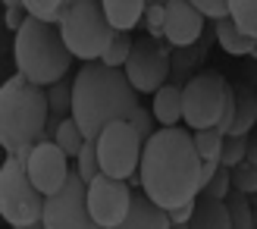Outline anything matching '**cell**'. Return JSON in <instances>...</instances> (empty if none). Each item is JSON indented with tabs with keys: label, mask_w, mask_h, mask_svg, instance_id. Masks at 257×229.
Listing matches in <instances>:
<instances>
[{
	"label": "cell",
	"mask_w": 257,
	"mask_h": 229,
	"mask_svg": "<svg viewBox=\"0 0 257 229\" xmlns=\"http://www.w3.org/2000/svg\"><path fill=\"white\" fill-rule=\"evenodd\" d=\"M201 163L195 135L179 123L163 126L141 148V188L163 207L195 201L201 195Z\"/></svg>",
	"instance_id": "1"
},
{
	"label": "cell",
	"mask_w": 257,
	"mask_h": 229,
	"mask_svg": "<svg viewBox=\"0 0 257 229\" xmlns=\"http://www.w3.org/2000/svg\"><path fill=\"white\" fill-rule=\"evenodd\" d=\"M138 88L125 66H110L104 60H88L72 82V117L88 138H97L113 120H132L138 104Z\"/></svg>",
	"instance_id": "2"
},
{
	"label": "cell",
	"mask_w": 257,
	"mask_h": 229,
	"mask_svg": "<svg viewBox=\"0 0 257 229\" xmlns=\"http://www.w3.org/2000/svg\"><path fill=\"white\" fill-rule=\"evenodd\" d=\"M50 97L29 75L16 72L0 88V142L10 154L29 160L32 145H38L47 132Z\"/></svg>",
	"instance_id": "3"
},
{
	"label": "cell",
	"mask_w": 257,
	"mask_h": 229,
	"mask_svg": "<svg viewBox=\"0 0 257 229\" xmlns=\"http://www.w3.org/2000/svg\"><path fill=\"white\" fill-rule=\"evenodd\" d=\"M13 57L22 75H29L38 85H54L66 75L69 63H72V50L66 44L60 29H54V22L38 19V16H25V22L16 29L13 38Z\"/></svg>",
	"instance_id": "4"
},
{
	"label": "cell",
	"mask_w": 257,
	"mask_h": 229,
	"mask_svg": "<svg viewBox=\"0 0 257 229\" xmlns=\"http://www.w3.org/2000/svg\"><path fill=\"white\" fill-rule=\"evenodd\" d=\"M60 32L79 60H100L116 29L104 10V0H75L63 10Z\"/></svg>",
	"instance_id": "5"
},
{
	"label": "cell",
	"mask_w": 257,
	"mask_h": 229,
	"mask_svg": "<svg viewBox=\"0 0 257 229\" xmlns=\"http://www.w3.org/2000/svg\"><path fill=\"white\" fill-rule=\"evenodd\" d=\"M44 192L29 176L25 160L10 154L0 170V210L13 226H35L44 220Z\"/></svg>",
	"instance_id": "6"
},
{
	"label": "cell",
	"mask_w": 257,
	"mask_h": 229,
	"mask_svg": "<svg viewBox=\"0 0 257 229\" xmlns=\"http://www.w3.org/2000/svg\"><path fill=\"white\" fill-rule=\"evenodd\" d=\"M141 142L145 138L138 135L132 120H113L110 126H104V132L97 135L100 170L119 179L135 176V167L141 163Z\"/></svg>",
	"instance_id": "7"
},
{
	"label": "cell",
	"mask_w": 257,
	"mask_h": 229,
	"mask_svg": "<svg viewBox=\"0 0 257 229\" xmlns=\"http://www.w3.org/2000/svg\"><path fill=\"white\" fill-rule=\"evenodd\" d=\"M47 229H85L91 226V210H88V179L72 170L54 195L44 198V220Z\"/></svg>",
	"instance_id": "8"
},
{
	"label": "cell",
	"mask_w": 257,
	"mask_h": 229,
	"mask_svg": "<svg viewBox=\"0 0 257 229\" xmlns=\"http://www.w3.org/2000/svg\"><path fill=\"white\" fill-rule=\"evenodd\" d=\"M223 94H226V79L213 69H204L191 75V82L182 88V120L191 129L216 126L223 110Z\"/></svg>",
	"instance_id": "9"
},
{
	"label": "cell",
	"mask_w": 257,
	"mask_h": 229,
	"mask_svg": "<svg viewBox=\"0 0 257 229\" xmlns=\"http://www.w3.org/2000/svg\"><path fill=\"white\" fill-rule=\"evenodd\" d=\"M166 44L157 35H141L132 47V54H128L125 72L141 94L157 91L160 85H166V75H170V50H166Z\"/></svg>",
	"instance_id": "10"
},
{
	"label": "cell",
	"mask_w": 257,
	"mask_h": 229,
	"mask_svg": "<svg viewBox=\"0 0 257 229\" xmlns=\"http://www.w3.org/2000/svg\"><path fill=\"white\" fill-rule=\"evenodd\" d=\"M128 207H132V188L125 185V179L110 173H97L88 182V210H91L94 226H122Z\"/></svg>",
	"instance_id": "11"
},
{
	"label": "cell",
	"mask_w": 257,
	"mask_h": 229,
	"mask_svg": "<svg viewBox=\"0 0 257 229\" xmlns=\"http://www.w3.org/2000/svg\"><path fill=\"white\" fill-rule=\"evenodd\" d=\"M25 167H29V176L44 195H54L72 173L69 170V154L60 148L57 138H41L38 145H32Z\"/></svg>",
	"instance_id": "12"
},
{
	"label": "cell",
	"mask_w": 257,
	"mask_h": 229,
	"mask_svg": "<svg viewBox=\"0 0 257 229\" xmlns=\"http://www.w3.org/2000/svg\"><path fill=\"white\" fill-rule=\"evenodd\" d=\"M204 32V10H198L191 0H166V22H163V38L176 47L198 44Z\"/></svg>",
	"instance_id": "13"
},
{
	"label": "cell",
	"mask_w": 257,
	"mask_h": 229,
	"mask_svg": "<svg viewBox=\"0 0 257 229\" xmlns=\"http://www.w3.org/2000/svg\"><path fill=\"white\" fill-rule=\"evenodd\" d=\"M170 207L154 201L148 192H132V207H128L122 226L125 229H163L170 226Z\"/></svg>",
	"instance_id": "14"
},
{
	"label": "cell",
	"mask_w": 257,
	"mask_h": 229,
	"mask_svg": "<svg viewBox=\"0 0 257 229\" xmlns=\"http://www.w3.org/2000/svg\"><path fill=\"white\" fill-rule=\"evenodd\" d=\"M216 41H220V47L226 54H232V57H245L257 47V38L248 35L245 29H238V22L232 16L216 19Z\"/></svg>",
	"instance_id": "15"
},
{
	"label": "cell",
	"mask_w": 257,
	"mask_h": 229,
	"mask_svg": "<svg viewBox=\"0 0 257 229\" xmlns=\"http://www.w3.org/2000/svg\"><path fill=\"white\" fill-rule=\"evenodd\" d=\"M154 117L160 126H176L182 120V88L179 85H160L154 91Z\"/></svg>",
	"instance_id": "16"
},
{
	"label": "cell",
	"mask_w": 257,
	"mask_h": 229,
	"mask_svg": "<svg viewBox=\"0 0 257 229\" xmlns=\"http://www.w3.org/2000/svg\"><path fill=\"white\" fill-rule=\"evenodd\" d=\"M191 226H204V229H213V226H232V217H229V207H226V198H207L204 195L198 204H195V213H191Z\"/></svg>",
	"instance_id": "17"
},
{
	"label": "cell",
	"mask_w": 257,
	"mask_h": 229,
	"mask_svg": "<svg viewBox=\"0 0 257 229\" xmlns=\"http://www.w3.org/2000/svg\"><path fill=\"white\" fill-rule=\"evenodd\" d=\"M104 10H107V16L113 22V29L132 32L141 22V16H145L148 0H104Z\"/></svg>",
	"instance_id": "18"
},
{
	"label": "cell",
	"mask_w": 257,
	"mask_h": 229,
	"mask_svg": "<svg viewBox=\"0 0 257 229\" xmlns=\"http://www.w3.org/2000/svg\"><path fill=\"white\" fill-rule=\"evenodd\" d=\"M238 107H235V123H232V135H248L251 126H257V94L251 85H238Z\"/></svg>",
	"instance_id": "19"
},
{
	"label": "cell",
	"mask_w": 257,
	"mask_h": 229,
	"mask_svg": "<svg viewBox=\"0 0 257 229\" xmlns=\"http://www.w3.org/2000/svg\"><path fill=\"white\" fill-rule=\"evenodd\" d=\"M50 138H57V142H60V148L66 151L69 157H79V151H82V145H85V138H88V135L82 132L79 120H75L72 113H69V117H63V120H60L57 132L50 135Z\"/></svg>",
	"instance_id": "20"
},
{
	"label": "cell",
	"mask_w": 257,
	"mask_h": 229,
	"mask_svg": "<svg viewBox=\"0 0 257 229\" xmlns=\"http://www.w3.org/2000/svg\"><path fill=\"white\" fill-rule=\"evenodd\" d=\"M226 207H229V217H232V226L235 229H251L254 226V201L248 198V192H241V188H235V192L226 195Z\"/></svg>",
	"instance_id": "21"
},
{
	"label": "cell",
	"mask_w": 257,
	"mask_h": 229,
	"mask_svg": "<svg viewBox=\"0 0 257 229\" xmlns=\"http://www.w3.org/2000/svg\"><path fill=\"white\" fill-rule=\"evenodd\" d=\"M132 47H135V38L128 35V32H122V29H116L100 60H104V63H110V66H125L128 54H132Z\"/></svg>",
	"instance_id": "22"
},
{
	"label": "cell",
	"mask_w": 257,
	"mask_h": 229,
	"mask_svg": "<svg viewBox=\"0 0 257 229\" xmlns=\"http://www.w3.org/2000/svg\"><path fill=\"white\" fill-rule=\"evenodd\" d=\"M229 16L238 22V29L257 38V0H229Z\"/></svg>",
	"instance_id": "23"
},
{
	"label": "cell",
	"mask_w": 257,
	"mask_h": 229,
	"mask_svg": "<svg viewBox=\"0 0 257 229\" xmlns=\"http://www.w3.org/2000/svg\"><path fill=\"white\" fill-rule=\"evenodd\" d=\"M245 157H248V138L226 132L223 135V148H220V160L226 163V167H238Z\"/></svg>",
	"instance_id": "24"
},
{
	"label": "cell",
	"mask_w": 257,
	"mask_h": 229,
	"mask_svg": "<svg viewBox=\"0 0 257 229\" xmlns=\"http://www.w3.org/2000/svg\"><path fill=\"white\" fill-rule=\"evenodd\" d=\"M75 160H79L75 170H79L88 182H91L97 173H104V170H100V157H97V138H85V145H82V151H79Z\"/></svg>",
	"instance_id": "25"
},
{
	"label": "cell",
	"mask_w": 257,
	"mask_h": 229,
	"mask_svg": "<svg viewBox=\"0 0 257 229\" xmlns=\"http://www.w3.org/2000/svg\"><path fill=\"white\" fill-rule=\"evenodd\" d=\"M195 145L201 151V157H220L223 148V132L216 126H204V129H195Z\"/></svg>",
	"instance_id": "26"
},
{
	"label": "cell",
	"mask_w": 257,
	"mask_h": 229,
	"mask_svg": "<svg viewBox=\"0 0 257 229\" xmlns=\"http://www.w3.org/2000/svg\"><path fill=\"white\" fill-rule=\"evenodd\" d=\"M50 113L54 117H66V113H72V85H63V82H54L50 85Z\"/></svg>",
	"instance_id": "27"
},
{
	"label": "cell",
	"mask_w": 257,
	"mask_h": 229,
	"mask_svg": "<svg viewBox=\"0 0 257 229\" xmlns=\"http://www.w3.org/2000/svg\"><path fill=\"white\" fill-rule=\"evenodd\" d=\"M25 10L38 19H47V22H60L63 19V4L66 0H22Z\"/></svg>",
	"instance_id": "28"
},
{
	"label": "cell",
	"mask_w": 257,
	"mask_h": 229,
	"mask_svg": "<svg viewBox=\"0 0 257 229\" xmlns=\"http://www.w3.org/2000/svg\"><path fill=\"white\" fill-rule=\"evenodd\" d=\"M229 192H232V167H226V163H223V167L213 173V179L201 188V195H207V198H226Z\"/></svg>",
	"instance_id": "29"
},
{
	"label": "cell",
	"mask_w": 257,
	"mask_h": 229,
	"mask_svg": "<svg viewBox=\"0 0 257 229\" xmlns=\"http://www.w3.org/2000/svg\"><path fill=\"white\" fill-rule=\"evenodd\" d=\"M232 188H241V192H248V195L257 192V163L241 160L238 167H232Z\"/></svg>",
	"instance_id": "30"
},
{
	"label": "cell",
	"mask_w": 257,
	"mask_h": 229,
	"mask_svg": "<svg viewBox=\"0 0 257 229\" xmlns=\"http://www.w3.org/2000/svg\"><path fill=\"white\" fill-rule=\"evenodd\" d=\"M235 107H238V97L235 91L226 85V94H223V110H220V120H216V129H220L223 135L232 129V123H235Z\"/></svg>",
	"instance_id": "31"
},
{
	"label": "cell",
	"mask_w": 257,
	"mask_h": 229,
	"mask_svg": "<svg viewBox=\"0 0 257 229\" xmlns=\"http://www.w3.org/2000/svg\"><path fill=\"white\" fill-rule=\"evenodd\" d=\"M145 22H148V35H157V38H163L166 4H148V10H145Z\"/></svg>",
	"instance_id": "32"
},
{
	"label": "cell",
	"mask_w": 257,
	"mask_h": 229,
	"mask_svg": "<svg viewBox=\"0 0 257 229\" xmlns=\"http://www.w3.org/2000/svg\"><path fill=\"white\" fill-rule=\"evenodd\" d=\"M154 120H157V117H154V113H148L145 107H138V110L132 113V126L138 129V135L145 138V142H148V138L154 135Z\"/></svg>",
	"instance_id": "33"
},
{
	"label": "cell",
	"mask_w": 257,
	"mask_h": 229,
	"mask_svg": "<svg viewBox=\"0 0 257 229\" xmlns=\"http://www.w3.org/2000/svg\"><path fill=\"white\" fill-rule=\"evenodd\" d=\"M191 4L204 10V16H213V19L229 16V0H191Z\"/></svg>",
	"instance_id": "34"
},
{
	"label": "cell",
	"mask_w": 257,
	"mask_h": 229,
	"mask_svg": "<svg viewBox=\"0 0 257 229\" xmlns=\"http://www.w3.org/2000/svg\"><path fill=\"white\" fill-rule=\"evenodd\" d=\"M191 213H195V201H182V204L170 207V220H173V223H188Z\"/></svg>",
	"instance_id": "35"
},
{
	"label": "cell",
	"mask_w": 257,
	"mask_h": 229,
	"mask_svg": "<svg viewBox=\"0 0 257 229\" xmlns=\"http://www.w3.org/2000/svg\"><path fill=\"white\" fill-rule=\"evenodd\" d=\"M245 160L257 163V138H248V157H245Z\"/></svg>",
	"instance_id": "36"
},
{
	"label": "cell",
	"mask_w": 257,
	"mask_h": 229,
	"mask_svg": "<svg viewBox=\"0 0 257 229\" xmlns=\"http://www.w3.org/2000/svg\"><path fill=\"white\" fill-rule=\"evenodd\" d=\"M4 4H7V10H25L22 0H4Z\"/></svg>",
	"instance_id": "37"
},
{
	"label": "cell",
	"mask_w": 257,
	"mask_h": 229,
	"mask_svg": "<svg viewBox=\"0 0 257 229\" xmlns=\"http://www.w3.org/2000/svg\"><path fill=\"white\" fill-rule=\"evenodd\" d=\"M148 4H166V0H148Z\"/></svg>",
	"instance_id": "38"
},
{
	"label": "cell",
	"mask_w": 257,
	"mask_h": 229,
	"mask_svg": "<svg viewBox=\"0 0 257 229\" xmlns=\"http://www.w3.org/2000/svg\"><path fill=\"white\" fill-rule=\"evenodd\" d=\"M251 201H254V207H257V192H254V198H251Z\"/></svg>",
	"instance_id": "39"
}]
</instances>
